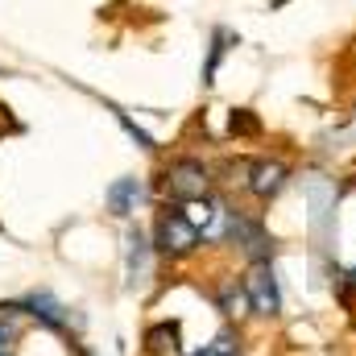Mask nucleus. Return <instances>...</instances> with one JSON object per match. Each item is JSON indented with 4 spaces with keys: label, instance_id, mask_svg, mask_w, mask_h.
<instances>
[{
    "label": "nucleus",
    "instance_id": "39448f33",
    "mask_svg": "<svg viewBox=\"0 0 356 356\" xmlns=\"http://www.w3.org/2000/svg\"><path fill=\"white\" fill-rule=\"evenodd\" d=\"M241 286H245L249 311H253L257 319H277V315H282V286H277V269H273V261L249 266L245 277H241Z\"/></svg>",
    "mask_w": 356,
    "mask_h": 356
},
{
    "label": "nucleus",
    "instance_id": "f3484780",
    "mask_svg": "<svg viewBox=\"0 0 356 356\" xmlns=\"http://www.w3.org/2000/svg\"><path fill=\"white\" fill-rule=\"evenodd\" d=\"M4 356H8V353H4Z\"/></svg>",
    "mask_w": 356,
    "mask_h": 356
},
{
    "label": "nucleus",
    "instance_id": "9d476101",
    "mask_svg": "<svg viewBox=\"0 0 356 356\" xmlns=\"http://www.w3.org/2000/svg\"><path fill=\"white\" fill-rule=\"evenodd\" d=\"M145 353L149 356H186V348H182V323L178 319H162V323L145 327Z\"/></svg>",
    "mask_w": 356,
    "mask_h": 356
},
{
    "label": "nucleus",
    "instance_id": "ddd939ff",
    "mask_svg": "<svg viewBox=\"0 0 356 356\" xmlns=\"http://www.w3.org/2000/svg\"><path fill=\"white\" fill-rule=\"evenodd\" d=\"M241 353V332L236 327H224L211 344H203L199 353H191V356H236Z\"/></svg>",
    "mask_w": 356,
    "mask_h": 356
},
{
    "label": "nucleus",
    "instance_id": "f03ea898",
    "mask_svg": "<svg viewBox=\"0 0 356 356\" xmlns=\"http://www.w3.org/2000/svg\"><path fill=\"white\" fill-rule=\"evenodd\" d=\"M228 241L241 249V257H245L249 266H257V261H273V257H277V241H273V232H269V224H266L261 211H241V207H232Z\"/></svg>",
    "mask_w": 356,
    "mask_h": 356
},
{
    "label": "nucleus",
    "instance_id": "2eb2a0df",
    "mask_svg": "<svg viewBox=\"0 0 356 356\" xmlns=\"http://www.w3.org/2000/svg\"><path fill=\"white\" fill-rule=\"evenodd\" d=\"M116 120H120V124H124V133H129V137H133V141H137V145H141V149H154V137H149V133H145V129H137V124H133V120H129V116H124V112H116Z\"/></svg>",
    "mask_w": 356,
    "mask_h": 356
},
{
    "label": "nucleus",
    "instance_id": "f257e3e1",
    "mask_svg": "<svg viewBox=\"0 0 356 356\" xmlns=\"http://www.w3.org/2000/svg\"><path fill=\"white\" fill-rule=\"evenodd\" d=\"M154 253L158 257H166V261H186V257H195L199 249H203V236H199V228L182 216V207L178 203H166L162 211H158V220H154Z\"/></svg>",
    "mask_w": 356,
    "mask_h": 356
},
{
    "label": "nucleus",
    "instance_id": "423d86ee",
    "mask_svg": "<svg viewBox=\"0 0 356 356\" xmlns=\"http://www.w3.org/2000/svg\"><path fill=\"white\" fill-rule=\"evenodd\" d=\"M290 162H282V158H253L249 166H245V191L257 199V203H273L286 186H290Z\"/></svg>",
    "mask_w": 356,
    "mask_h": 356
},
{
    "label": "nucleus",
    "instance_id": "a211bd4d",
    "mask_svg": "<svg viewBox=\"0 0 356 356\" xmlns=\"http://www.w3.org/2000/svg\"><path fill=\"white\" fill-rule=\"evenodd\" d=\"M236 356H241V353H236Z\"/></svg>",
    "mask_w": 356,
    "mask_h": 356
},
{
    "label": "nucleus",
    "instance_id": "20e7f679",
    "mask_svg": "<svg viewBox=\"0 0 356 356\" xmlns=\"http://www.w3.org/2000/svg\"><path fill=\"white\" fill-rule=\"evenodd\" d=\"M302 195H307V207H311V236H315V245L319 249H327V241H332V232H336V182L323 175H311L302 178Z\"/></svg>",
    "mask_w": 356,
    "mask_h": 356
},
{
    "label": "nucleus",
    "instance_id": "0eeeda50",
    "mask_svg": "<svg viewBox=\"0 0 356 356\" xmlns=\"http://www.w3.org/2000/svg\"><path fill=\"white\" fill-rule=\"evenodd\" d=\"M0 311H25V315H33L42 327H50V332H67L71 327V319H67V307L50 294V290H29L21 302H0Z\"/></svg>",
    "mask_w": 356,
    "mask_h": 356
},
{
    "label": "nucleus",
    "instance_id": "4468645a",
    "mask_svg": "<svg viewBox=\"0 0 356 356\" xmlns=\"http://www.w3.org/2000/svg\"><path fill=\"white\" fill-rule=\"evenodd\" d=\"M228 129H232V137H257L261 133V120L253 116V108H236L228 116Z\"/></svg>",
    "mask_w": 356,
    "mask_h": 356
},
{
    "label": "nucleus",
    "instance_id": "1a4fd4ad",
    "mask_svg": "<svg viewBox=\"0 0 356 356\" xmlns=\"http://www.w3.org/2000/svg\"><path fill=\"white\" fill-rule=\"evenodd\" d=\"M104 203H108V211L116 216V220H129L141 203H145V182L133 175L116 178L112 186H108V195H104Z\"/></svg>",
    "mask_w": 356,
    "mask_h": 356
},
{
    "label": "nucleus",
    "instance_id": "dca6fc26",
    "mask_svg": "<svg viewBox=\"0 0 356 356\" xmlns=\"http://www.w3.org/2000/svg\"><path fill=\"white\" fill-rule=\"evenodd\" d=\"M13 340H17V327H13V323H8V319L0 315V356L13 348Z\"/></svg>",
    "mask_w": 356,
    "mask_h": 356
},
{
    "label": "nucleus",
    "instance_id": "7ed1b4c3",
    "mask_svg": "<svg viewBox=\"0 0 356 356\" xmlns=\"http://www.w3.org/2000/svg\"><path fill=\"white\" fill-rule=\"evenodd\" d=\"M211 186H216L211 166L199 162V158H175V162L162 170V182H158V191H162L166 203H191V199H203V195H211Z\"/></svg>",
    "mask_w": 356,
    "mask_h": 356
},
{
    "label": "nucleus",
    "instance_id": "9b49d317",
    "mask_svg": "<svg viewBox=\"0 0 356 356\" xmlns=\"http://www.w3.org/2000/svg\"><path fill=\"white\" fill-rule=\"evenodd\" d=\"M232 46H241V38H236L232 29L216 25V29H211V46H207V63H203V88L216 83V71H220V63H224V54H228Z\"/></svg>",
    "mask_w": 356,
    "mask_h": 356
},
{
    "label": "nucleus",
    "instance_id": "6e6552de",
    "mask_svg": "<svg viewBox=\"0 0 356 356\" xmlns=\"http://www.w3.org/2000/svg\"><path fill=\"white\" fill-rule=\"evenodd\" d=\"M149 277H154V241L141 228H129L124 232V286L137 290Z\"/></svg>",
    "mask_w": 356,
    "mask_h": 356
},
{
    "label": "nucleus",
    "instance_id": "f8f14e48",
    "mask_svg": "<svg viewBox=\"0 0 356 356\" xmlns=\"http://www.w3.org/2000/svg\"><path fill=\"white\" fill-rule=\"evenodd\" d=\"M216 307L228 315V319H241V315H253L249 311V298H245V286L236 282V277H228V282H220V290H216Z\"/></svg>",
    "mask_w": 356,
    "mask_h": 356
}]
</instances>
